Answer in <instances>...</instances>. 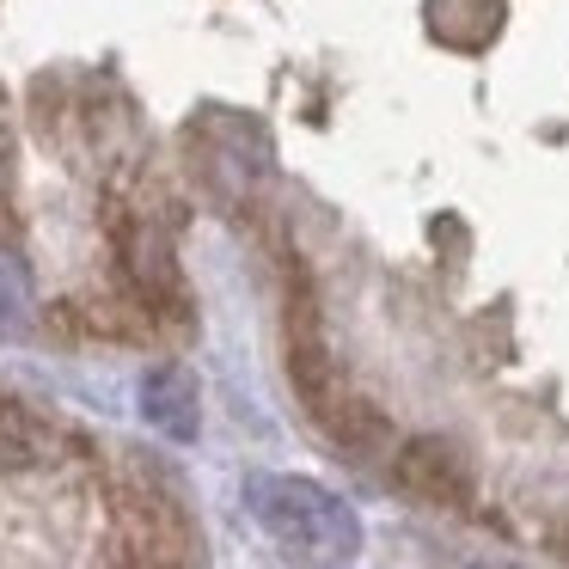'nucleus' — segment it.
Wrapping results in <instances>:
<instances>
[{
	"label": "nucleus",
	"mask_w": 569,
	"mask_h": 569,
	"mask_svg": "<svg viewBox=\"0 0 569 569\" xmlns=\"http://www.w3.org/2000/svg\"><path fill=\"white\" fill-rule=\"evenodd\" d=\"M246 502L282 545H295V551H307V557H325V563H343L361 539L356 515L307 478H251Z\"/></svg>",
	"instance_id": "obj_1"
},
{
	"label": "nucleus",
	"mask_w": 569,
	"mask_h": 569,
	"mask_svg": "<svg viewBox=\"0 0 569 569\" xmlns=\"http://www.w3.org/2000/svg\"><path fill=\"white\" fill-rule=\"evenodd\" d=\"M43 453V422L31 417L26 405H13V398H0V459L7 466H26V459Z\"/></svg>",
	"instance_id": "obj_4"
},
{
	"label": "nucleus",
	"mask_w": 569,
	"mask_h": 569,
	"mask_svg": "<svg viewBox=\"0 0 569 569\" xmlns=\"http://www.w3.org/2000/svg\"><path fill=\"white\" fill-rule=\"evenodd\" d=\"M429 26L459 50H478L502 26V0H429Z\"/></svg>",
	"instance_id": "obj_3"
},
{
	"label": "nucleus",
	"mask_w": 569,
	"mask_h": 569,
	"mask_svg": "<svg viewBox=\"0 0 569 569\" xmlns=\"http://www.w3.org/2000/svg\"><path fill=\"white\" fill-rule=\"evenodd\" d=\"M141 410H148V422L160 435H172V441H197V386H190L184 368L148 373V386H141Z\"/></svg>",
	"instance_id": "obj_2"
}]
</instances>
